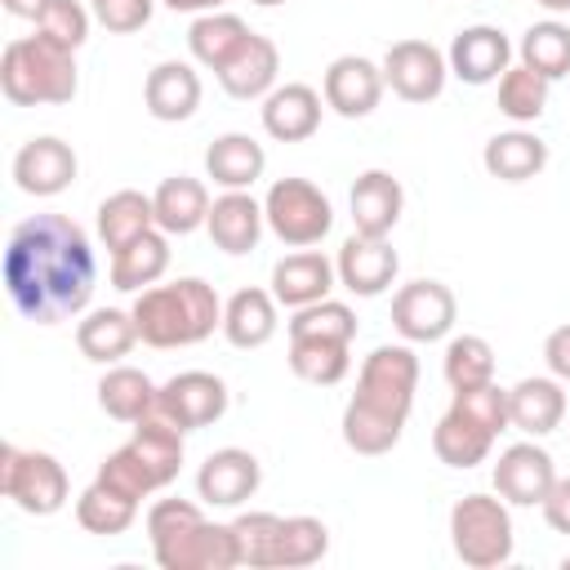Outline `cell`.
Listing matches in <instances>:
<instances>
[{
    "label": "cell",
    "mask_w": 570,
    "mask_h": 570,
    "mask_svg": "<svg viewBox=\"0 0 570 570\" xmlns=\"http://www.w3.org/2000/svg\"><path fill=\"white\" fill-rule=\"evenodd\" d=\"M254 4H285V0H254Z\"/></svg>",
    "instance_id": "obj_55"
},
{
    "label": "cell",
    "mask_w": 570,
    "mask_h": 570,
    "mask_svg": "<svg viewBox=\"0 0 570 570\" xmlns=\"http://www.w3.org/2000/svg\"><path fill=\"white\" fill-rule=\"evenodd\" d=\"M98 481L102 485H111V490H120L125 499H134V503H142L147 494H156L151 490V481H147V472L138 468V459L120 445V450H111L102 463H98Z\"/></svg>",
    "instance_id": "obj_47"
},
{
    "label": "cell",
    "mask_w": 570,
    "mask_h": 570,
    "mask_svg": "<svg viewBox=\"0 0 570 570\" xmlns=\"http://www.w3.org/2000/svg\"><path fill=\"white\" fill-rule=\"evenodd\" d=\"M387 80H383V62H370L361 53H343L325 67V80H321V94H325V107L338 111L343 120H365L379 98H383Z\"/></svg>",
    "instance_id": "obj_13"
},
{
    "label": "cell",
    "mask_w": 570,
    "mask_h": 570,
    "mask_svg": "<svg viewBox=\"0 0 570 570\" xmlns=\"http://www.w3.org/2000/svg\"><path fill=\"white\" fill-rule=\"evenodd\" d=\"M534 4H543L548 13H570V0H534Z\"/></svg>",
    "instance_id": "obj_53"
},
{
    "label": "cell",
    "mask_w": 570,
    "mask_h": 570,
    "mask_svg": "<svg viewBox=\"0 0 570 570\" xmlns=\"http://www.w3.org/2000/svg\"><path fill=\"white\" fill-rule=\"evenodd\" d=\"M450 405L463 410L472 423H481L490 436H499V432L512 428V419H508V387H499L494 379L481 383V387H463V392H454Z\"/></svg>",
    "instance_id": "obj_45"
},
{
    "label": "cell",
    "mask_w": 570,
    "mask_h": 570,
    "mask_svg": "<svg viewBox=\"0 0 570 570\" xmlns=\"http://www.w3.org/2000/svg\"><path fill=\"white\" fill-rule=\"evenodd\" d=\"M98 258L80 223L67 214H36L9 232L4 289L31 325H58L89 307Z\"/></svg>",
    "instance_id": "obj_1"
},
{
    "label": "cell",
    "mask_w": 570,
    "mask_h": 570,
    "mask_svg": "<svg viewBox=\"0 0 570 570\" xmlns=\"http://www.w3.org/2000/svg\"><path fill=\"white\" fill-rule=\"evenodd\" d=\"M134 517H138V503L125 499L120 490L102 485L98 476H94V485H85L80 499H76V521H80V530H89V534H125V530L134 525Z\"/></svg>",
    "instance_id": "obj_39"
},
{
    "label": "cell",
    "mask_w": 570,
    "mask_h": 570,
    "mask_svg": "<svg viewBox=\"0 0 570 570\" xmlns=\"http://www.w3.org/2000/svg\"><path fill=\"white\" fill-rule=\"evenodd\" d=\"M548 89H552V80H543L539 71L517 62V67H508L499 76V111L508 120H517V125H534L543 116V107H548Z\"/></svg>",
    "instance_id": "obj_41"
},
{
    "label": "cell",
    "mask_w": 570,
    "mask_h": 570,
    "mask_svg": "<svg viewBox=\"0 0 570 570\" xmlns=\"http://www.w3.org/2000/svg\"><path fill=\"white\" fill-rule=\"evenodd\" d=\"M494 441H499V436H490L481 423H472V419H468L463 410H454V405H450V410L436 419V428H432V450H436V459H441L445 468H459V472L485 463L490 450H494Z\"/></svg>",
    "instance_id": "obj_34"
},
{
    "label": "cell",
    "mask_w": 570,
    "mask_h": 570,
    "mask_svg": "<svg viewBox=\"0 0 570 570\" xmlns=\"http://www.w3.org/2000/svg\"><path fill=\"white\" fill-rule=\"evenodd\" d=\"M200 521H205L200 503H191V499H156L147 508V539L165 543V539H174V534H183V530H191Z\"/></svg>",
    "instance_id": "obj_46"
},
{
    "label": "cell",
    "mask_w": 570,
    "mask_h": 570,
    "mask_svg": "<svg viewBox=\"0 0 570 570\" xmlns=\"http://www.w3.org/2000/svg\"><path fill=\"white\" fill-rule=\"evenodd\" d=\"M267 169V151L249 134H218L205 151V174L223 191H249Z\"/></svg>",
    "instance_id": "obj_27"
},
{
    "label": "cell",
    "mask_w": 570,
    "mask_h": 570,
    "mask_svg": "<svg viewBox=\"0 0 570 570\" xmlns=\"http://www.w3.org/2000/svg\"><path fill=\"white\" fill-rule=\"evenodd\" d=\"M0 4H4L13 18H31V22H36V18L45 13V4H49V0H0Z\"/></svg>",
    "instance_id": "obj_52"
},
{
    "label": "cell",
    "mask_w": 570,
    "mask_h": 570,
    "mask_svg": "<svg viewBox=\"0 0 570 570\" xmlns=\"http://www.w3.org/2000/svg\"><path fill=\"white\" fill-rule=\"evenodd\" d=\"M325 552H330V530L321 517H281L272 570H303V566H316Z\"/></svg>",
    "instance_id": "obj_36"
},
{
    "label": "cell",
    "mask_w": 570,
    "mask_h": 570,
    "mask_svg": "<svg viewBox=\"0 0 570 570\" xmlns=\"http://www.w3.org/2000/svg\"><path fill=\"white\" fill-rule=\"evenodd\" d=\"M445 62H450V76H459L463 85H490L512 67V40L499 27L476 22L450 40Z\"/></svg>",
    "instance_id": "obj_17"
},
{
    "label": "cell",
    "mask_w": 570,
    "mask_h": 570,
    "mask_svg": "<svg viewBox=\"0 0 570 570\" xmlns=\"http://www.w3.org/2000/svg\"><path fill=\"white\" fill-rule=\"evenodd\" d=\"M76 174H80V160H76L71 142H62L53 134H40V138L22 142L18 156H13V183H18V191L40 196V200L67 191L76 183Z\"/></svg>",
    "instance_id": "obj_14"
},
{
    "label": "cell",
    "mask_w": 570,
    "mask_h": 570,
    "mask_svg": "<svg viewBox=\"0 0 570 570\" xmlns=\"http://www.w3.org/2000/svg\"><path fill=\"white\" fill-rule=\"evenodd\" d=\"M165 9H174V13H214V9H223L227 0H160Z\"/></svg>",
    "instance_id": "obj_51"
},
{
    "label": "cell",
    "mask_w": 570,
    "mask_h": 570,
    "mask_svg": "<svg viewBox=\"0 0 570 570\" xmlns=\"http://www.w3.org/2000/svg\"><path fill=\"white\" fill-rule=\"evenodd\" d=\"M183 436L187 432L178 423H169L160 410H151L147 419L134 423V436L125 441V450L138 459V468L147 472L151 490H165L178 476V468H183Z\"/></svg>",
    "instance_id": "obj_18"
},
{
    "label": "cell",
    "mask_w": 570,
    "mask_h": 570,
    "mask_svg": "<svg viewBox=\"0 0 570 570\" xmlns=\"http://www.w3.org/2000/svg\"><path fill=\"white\" fill-rule=\"evenodd\" d=\"M151 557L160 570H236L240 566V548H236V534H232V521L218 525V521H200L165 543H151Z\"/></svg>",
    "instance_id": "obj_11"
},
{
    "label": "cell",
    "mask_w": 570,
    "mask_h": 570,
    "mask_svg": "<svg viewBox=\"0 0 570 570\" xmlns=\"http://www.w3.org/2000/svg\"><path fill=\"white\" fill-rule=\"evenodd\" d=\"M543 361H548V374L570 383V325H557L548 338H543Z\"/></svg>",
    "instance_id": "obj_50"
},
{
    "label": "cell",
    "mask_w": 570,
    "mask_h": 570,
    "mask_svg": "<svg viewBox=\"0 0 570 570\" xmlns=\"http://www.w3.org/2000/svg\"><path fill=\"white\" fill-rule=\"evenodd\" d=\"M289 370L303 383L334 387L352 370V343H330V338H289Z\"/></svg>",
    "instance_id": "obj_37"
},
{
    "label": "cell",
    "mask_w": 570,
    "mask_h": 570,
    "mask_svg": "<svg viewBox=\"0 0 570 570\" xmlns=\"http://www.w3.org/2000/svg\"><path fill=\"white\" fill-rule=\"evenodd\" d=\"M508 419L517 432L525 436H548L561 428L566 419V392H561V379L552 374H534V379H521L508 387Z\"/></svg>",
    "instance_id": "obj_23"
},
{
    "label": "cell",
    "mask_w": 570,
    "mask_h": 570,
    "mask_svg": "<svg viewBox=\"0 0 570 570\" xmlns=\"http://www.w3.org/2000/svg\"><path fill=\"white\" fill-rule=\"evenodd\" d=\"M543 508V521L557 530V534H570V476H557L548 499L539 503Z\"/></svg>",
    "instance_id": "obj_49"
},
{
    "label": "cell",
    "mask_w": 570,
    "mask_h": 570,
    "mask_svg": "<svg viewBox=\"0 0 570 570\" xmlns=\"http://www.w3.org/2000/svg\"><path fill=\"white\" fill-rule=\"evenodd\" d=\"M276 307L281 303H276L272 289H258V285L236 289L223 303V338L232 347H245V352L272 343V334H276Z\"/></svg>",
    "instance_id": "obj_28"
},
{
    "label": "cell",
    "mask_w": 570,
    "mask_h": 570,
    "mask_svg": "<svg viewBox=\"0 0 570 570\" xmlns=\"http://www.w3.org/2000/svg\"><path fill=\"white\" fill-rule=\"evenodd\" d=\"M561 570H570V552H566V557H561Z\"/></svg>",
    "instance_id": "obj_54"
},
{
    "label": "cell",
    "mask_w": 570,
    "mask_h": 570,
    "mask_svg": "<svg viewBox=\"0 0 570 570\" xmlns=\"http://www.w3.org/2000/svg\"><path fill=\"white\" fill-rule=\"evenodd\" d=\"M151 205H156V227H160V232H169V236H187V232L205 227L214 200H209V191H205L200 178H191V174H174V178H165V183L151 191Z\"/></svg>",
    "instance_id": "obj_31"
},
{
    "label": "cell",
    "mask_w": 570,
    "mask_h": 570,
    "mask_svg": "<svg viewBox=\"0 0 570 570\" xmlns=\"http://www.w3.org/2000/svg\"><path fill=\"white\" fill-rule=\"evenodd\" d=\"M209 240L223 249V254H249L267 227V214H263V200H254L249 191H223L214 205H209Z\"/></svg>",
    "instance_id": "obj_24"
},
{
    "label": "cell",
    "mask_w": 570,
    "mask_h": 570,
    "mask_svg": "<svg viewBox=\"0 0 570 570\" xmlns=\"http://www.w3.org/2000/svg\"><path fill=\"white\" fill-rule=\"evenodd\" d=\"M165 272H169V232H160V227L142 232L138 240H129L125 249L111 254V285L120 294H142Z\"/></svg>",
    "instance_id": "obj_29"
},
{
    "label": "cell",
    "mask_w": 570,
    "mask_h": 570,
    "mask_svg": "<svg viewBox=\"0 0 570 570\" xmlns=\"http://www.w3.org/2000/svg\"><path fill=\"white\" fill-rule=\"evenodd\" d=\"M89 4H94V18L116 36L142 31L156 13V0H89Z\"/></svg>",
    "instance_id": "obj_48"
},
{
    "label": "cell",
    "mask_w": 570,
    "mask_h": 570,
    "mask_svg": "<svg viewBox=\"0 0 570 570\" xmlns=\"http://www.w3.org/2000/svg\"><path fill=\"white\" fill-rule=\"evenodd\" d=\"M334 267H338V285H343L347 294H356V298H379V294L396 281L401 258H396V249L387 245V236H361V232H352V236L343 240Z\"/></svg>",
    "instance_id": "obj_16"
},
{
    "label": "cell",
    "mask_w": 570,
    "mask_h": 570,
    "mask_svg": "<svg viewBox=\"0 0 570 570\" xmlns=\"http://www.w3.org/2000/svg\"><path fill=\"white\" fill-rule=\"evenodd\" d=\"M481 165L490 178L499 183H525L534 174H543L548 165V142L530 129H508V134H494L481 151Z\"/></svg>",
    "instance_id": "obj_32"
},
{
    "label": "cell",
    "mask_w": 570,
    "mask_h": 570,
    "mask_svg": "<svg viewBox=\"0 0 570 570\" xmlns=\"http://www.w3.org/2000/svg\"><path fill=\"white\" fill-rule=\"evenodd\" d=\"M347 205H352V227L361 236H392V227L401 223V209H405V191L387 169H365L352 183Z\"/></svg>",
    "instance_id": "obj_22"
},
{
    "label": "cell",
    "mask_w": 570,
    "mask_h": 570,
    "mask_svg": "<svg viewBox=\"0 0 570 570\" xmlns=\"http://www.w3.org/2000/svg\"><path fill=\"white\" fill-rule=\"evenodd\" d=\"M76 85V53L45 36H18L0 53V89L13 107H62Z\"/></svg>",
    "instance_id": "obj_4"
},
{
    "label": "cell",
    "mask_w": 570,
    "mask_h": 570,
    "mask_svg": "<svg viewBox=\"0 0 570 570\" xmlns=\"http://www.w3.org/2000/svg\"><path fill=\"white\" fill-rule=\"evenodd\" d=\"M450 543L454 557L472 570H499L512 561V512L499 494H463L450 508Z\"/></svg>",
    "instance_id": "obj_5"
},
{
    "label": "cell",
    "mask_w": 570,
    "mask_h": 570,
    "mask_svg": "<svg viewBox=\"0 0 570 570\" xmlns=\"http://www.w3.org/2000/svg\"><path fill=\"white\" fill-rule=\"evenodd\" d=\"M156 396H160V387L138 365H107V374L98 379V405H102V414L116 419V423H129V428L156 410Z\"/></svg>",
    "instance_id": "obj_30"
},
{
    "label": "cell",
    "mask_w": 570,
    "mask_h": 570,
    "mask_svg": "<svg viewBox=\"0 0 570 570\" xmlns=\"http://www.w3.org/2000/svg\"><path fill=\"white\" fill-rule=\"evenodd\" d=\"M289 338H330V343H352L356 338V312L338 298H321L307 307H294L289 316Z\"/></svg>",
    "instance_id": "obj_42"
},
{
    "label": "cell",
    "mask_w": 570,
    "mask_h": 570,
    "mask_svg": "<svg viewBox=\"0 0 570 570\" xmlns=\"http://www.w3.org/2000/svg\"><path fill=\"white\" fill-rule=\"evenodd\" d=\"M383 80L405 102H432L450 80V62L432 40H396L383 53Z\"/></svg>",
    "instance_id": "obj_9"
},
{
    "label": "cell",
    "mask_w": 570,
    "mask_h": 570,
    "mask_svg": "<svg viewBox=\"0 0 570 570\" xmlns=\"http://www.w3.org/2000/svg\"><path fill=\"white\" fill-rule=\"evenodd\" d=\"M334 281H338V267H334L321 249H294V254H285V258L272 267V294H276V303L289 307V312L330 298Z\"/></svg>",
    "instance_id": "obj_19"
},
{
    "label": "cell",
    "mask_w": 570,
    "mask_h": 570,
    "mask_svg": "<svg viewBox=\"0 0 570 570\" xmlns=\"http://www.w3.org/2000/svg\"><path fill=\"white\" fill-rule=\"evenodd\" d=\"M263 129L276 142H303V138H312L321 129V94L312 85H303V80L276 85L263 98Z\"/></svg>",
    "instance_id": "obj_21"
},
{
    "label": "cell",
    "mask_w": 570,
    "mask_h": 570,
    "mask_svg": "<svg viewBox=\"0 0 570 570\" xmlns=\"http://www.w3.org/2000/svg\"><path fill=\"white\" fill-rule=\"evenodd\" d=\"M454 316H459V303H454V289L445 281H410L392 294V325L405 343H436L454 330Z\"/></svg>",
    "instance_id": "obj_8"
},
{
    "label": "cell",
    "mask_w": 570,
    "mask_h": 570,
    "mask_svg": "<svg viewBox=\"0 0 570 570\" xmlns=\"http://www.w3.org/2000/svg\"><path fill=\"white\" fill-rule=\"evenodd\" d=\"M0 490H4V499H13L18 512L53 517V512H62L71 481H67V468L49 450H22V445L4 441L0 445Z\"/></svg>",
    "instance_id": "obj_6"
},
{
    "label": "cell",
    "mask_w": 570,
    "mask_h": 570,
    "mask_svg": "<svg viewBox=\"0 0 570 570\" xmlns=\"http://www.w3.org/2000/svg\"><path fill=\"white\" fill-rule=\"evenodd\" d=\"M441 374H445L450 392L481 387V383H490V379H494V347H490L481 334H454V338L445 343Z\"/></svg>",
    "instance_id": "obj_40"
},
{
    "label": "cell",
    "mask_w": 570,
    "mask_h": 570,
    "mask_svg": "<svg viewBox=\"0 0 570 570\" xmlns=\"http://www.w3.org/2000/svg\"><path fill=\"white\" fill-rule=\"evenodd\" d=\"M258 481H263L258 459L240 445H223V450L205 454V463L196 472V499L209 508H240L245 499H254Z\"/></svg>",
    "instance_id": "obj_15"
},
{
    "label": "cell",
    "mask_w": 570,
    "mask_h": 570,
    "mask_svg": "<svg viewBox=\"0 0 570 570\" xmlns=\"http://www.w3.org/2000/svg\"><path fill=\"white\" fill-rule=\"evenodd\" d=\"M276 530H281V517H276V512H240V517L232 521V534H236V548H240V566H249V570H272Z\"/></svg>",
    "instance_id": "obj_43"
},
{
    "label": "cell",
    "mask_w": 570,
    "mask_h": 570,
    "mask_svg": "<svg viewBox=\"0 0 570 570\" xmlns=\"http://www.w3.org/2000/svg\"><path fill=\"white\" fill-rule=\"evenodd\" d=\"M276 71H281V49H276V40H267V36L254 31V36L240 45V53L218 71V85H223L232 98L254 102V98H267V94L276 89Z\"/></svg>",
    "instance_id": "obj_26"
},
{
    "label": "cell",
    "mask_w": 570,
    "mask_h": 570,
    "mask_svg": "<svg viewBox=\"0 0 570 570\" xmlns=\"http://www.w3.org/2000/svg\"><path fill=\"white\" fill-rule=\"evenodd\" d=\"M36 36L62 45V49H80L89 40V9L80 0H49L45 13L36 18Z\"/></svg>",
    "instance_id": "obj_44"
},
{
    "label": "cell",
    "mask_w": 570,
    "mask_h": 570,
    "mask_svg": "<svg viewBox=\"0 0 570 570\" xmlns=\"http://www.w3.org/2000/svg\"><path fill=\"white\" fill-rule=\"evenodd\" d=\"M134 325L147 347H191L223 330V303L209 281L178 276L169 285H151L134 298Z\"/></svg>",
    "instance_id": "obj_3"
},
{
    "label": "cell",
    "mask_w": 570,
    "mask_h": 570,
    "mask_svg": "<svg viewBox=\"0 0 570 570\" xmlns=\"http://www.w3.org/2000/svg\"><path fill=\"white\" fill-rule=\"evenodd\" d=\"M414 387H419V356L405 343L374 347L361 361L356 392L343 410L347 450H356L365 459L387 454L405 432V419L414 410Z\"/></svg>",
    "instance_id": "obj_2"
},
{
    "label": "cell",
    "mask_w": 570,
    "mask_h": 570,
    "mask_svg": "<svg viewBox=\"0 0 570 570\" xmlns=\"http://www.w3.org/2000/svg\"><path fill=\"white\" fill-rule=\"evenodd\" d=\"M142 102L156 120L165 125H178V120H191L196 107H200V76L191 62L183 58H169V62H156L147 71V85H142Z\"/></svg>",
    "instance_id": "obj_20"
},
{
    "label": "cell",
    "mask_w": 570,
    "mask_h": 570,
    "mask_svg": "<svg viewBox=\"0 0 570 570\" xmlns=\"http://www.w3.org/2000/svg\"><path fill=\"white\" fill-rule=\"evenodd\" d=\"M134 343H142V338H138L134 312H125V307H94L76 325V347L94 365H120V356H129Z\"/></svg>",
    "instance_id": "obj_25"
},
{
    "label": "cell",
    "mask_w": 570,
    "mask_h": 570,
    "mask_svg": "<svg viewBox=\"0 0 570 570\" xmlns=\"http://www.w3.org/2000/svg\"><path fill=\"white\" fill-rule=\"evenodd\" d=\"M156 410L178 423L183 432H196V428H209L227 414V383L209 370H183L174 379L160 383V396H156Z\"/></svg>",
    "instance_id": "obj_10"
},
{
    "label": "cell",
    "mask_w": 570,
    "mask_h": 570,
    "mask_svg": "<svg viewBox=\"0 0 570 570\" xmlns=\"http://www.w3.org/2000/svg\"><path fill=\"white\" fill-rule=\"evenodd\" d=\"M263 214H267V227L281 245H294V249H307V245H321L334 227V205L330 196L307 183V178H276L263 196Z\"/></svg>",
    "instance_id": "obj_7"
},
{
    "label": "cell",
    "mask_w": 570,
    "mask_h": 570,
    "mask_svg": "<svg viewBox=\"0 0 570 570\" xmlns=\"http://www.w3.org/2000/svg\"><path fill=\"white\" fill-rule=\"evenodd\" d=\"M552 481H557V463L539 445V436L508 445L499 454V463H494V494L517 503V508H539L548 499Z\"/></svg>",
    "instance_id": "obj_12"
},
{
    "label": "cell",
    "mask_w": 570,
    "mask_h": 570,
    "mask_svg": "<svg viewBox=\"0 0 570 570\" xmlns=\"http://www.w3.org/2000/svg\"><path fill=\"white\" fill-rule=\"evenodd\" d=\"M156 227V205H151V196H142V191H134V187H120V191H111L102 205H98V240L116 254V249H125L129 240H138L142 232H151Z\"/></svg>",
    "instance_id": "obj_35"
},
{
    "label": "cell",
    "mask_w": 570,
    "mask_h": 570,
    "mask_svg": "<svg viewBox=\"0 0 570 570\" xmlns=\"http://www.w3.org/2000/svg\"><path fill=\"white\" fill-rule=\"evenodd\" d=\"M254 31L245 27V18L227 13V9H214V13H196L191 31H187V49L200 67H209L214 76L240 53V45L249 40Z\"/></svg>",
    "instance_id": "obj_33"
},
{
    "label": "cell",
    "mask_w": 570,
    "mask_h": 570,
    "mask_svg": "<svg viewBox=\"0 0 570 570\" xmlns=\"http://www.w3.org/2000/svg\"><path fill=\"white\" fill-rule=\"evenodd\" d=\"M517 58L530 71H539L543 80H566L570 76V27L557 22V18L525 27V36L517 45Z\"/></svg>",
    "instance_id": "obj_38"
}]
</instances>
